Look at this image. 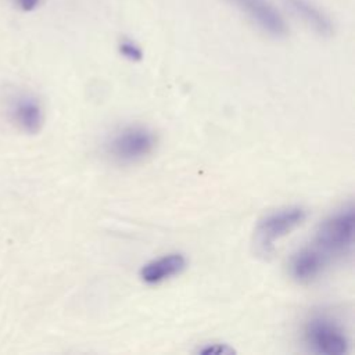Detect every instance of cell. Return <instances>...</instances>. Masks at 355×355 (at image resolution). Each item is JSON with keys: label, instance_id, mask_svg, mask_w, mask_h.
I'll use <instances>...</instances> for the list:
<instances>
[{"label": "cell", "instance_id": "6da1fadb", "mask_svg": "<svg viewBox=\"0 0 355 355\" xmlns=\"http://www.w3.org/2000/svg\"><path fill=\"white\" fill-rule=\"evenodd\" d=\"M354 207L351 204L344 205L320 222L312 244L316 245L329 261L347 257L354 248Z\"/></svg>", "mask_w": 355, "mask_h": 355}, {"label": "cell", "instance_id": "7a4b0ae2", "mask_svg": "<svg viewBox=\"0 0 355 355\" xmlns=\"http://www.w3.org/2000/svg\"><path fill=\"white\" fill-rule=\"evenodd\" d=\"M306 218L302 207H286L266 214L259 219L254 232V248L257 254L268 257L273 252L279 240L290 234Z\"/></svg>", "mask_w": 355, "mask_h": 355}, {"label": "cell", "instance_id": "3957f363", "mask_svg": "<svg viewBox=\"0 0 355 355\" xmlns=\"http://www.w3.org/2000/svg\"><path fill=\"white\" fill-rule=\"evenodd\" d=\"M157 146L154 132L141 125L121 129L108 143V154L121 164H136L148 157Z\"/></svg>", "mask_w": 355, "mask_h": 355}, {"label": "cell", "instance_id": "277c9868", "mask_svg": "<svg viewBox=\"0 0 355 355\" xmlns=\"http://www.w3.org/2000/svg\"><path fill=\"white\" fill-rule=\"evenodd\" d=\"M308 348L319 355H344L349 349V340L343 327L327 316H313L304 329Z\"/></svg>", "mask_w": 355, "mask_h": 355}, {"label": "cell", "instance_id": "5b68a950", "mask_svg": "<svg viewBox=\"0 0 355 355\" xmlns=\"http://www.w3.org/2000/svg\"><path fill=\"white\" fill-rule=\"evenodd\" d=\"M10 119L26 133H37L44 123V110L42 103L32 94L19 93L10 97Z\"/></svg>", "mask_w": 355, "mask_h": 355}, {"label": "cell", "instance_id": "8992f818", "mask_svg": "<svg viewBox=\"0 0 355 355\" xmlns=\"http://www.w3.org/2000/svg\"><path fill=\"white\" fill-rule=\"evenodd\" d=\"M248 18L270 36L282 37L287 35V25L279 11L268 0H230Z\"/></svg>", "mask_w": 355, "mask_h": 355}, {"label": "cell", "instance_id": "52a82bcc", "mask_svg": "<svg viewBox=\"0 0 355 355\" xmlns=\"http://www.w3.org/2000/svg\"><path fill=\"white\" fill-rule=\"evenodd\" d=\"M329 258L313 244L295 251L288 262V273L298 283L315 280L326 268Z\"/></svg>", "mask_w": 355, "mask_h": 355}, {"label": "cell", "instance_id": "ba28073f", "mask_svg": "<svg viewBox=\"0 0 355 355\" xmlns=\"http://www.w3.org/2000/svg\"><path fill=\"white\" fill-rule=\"evenodd\" d=\"M186 266L187 259L183 254L171 252L144 263L139 272V276L143 283L148 286H157L180 275Z\"/></svg>", "mask_w": 355, "mask_h": 355}, {"label": "cell", "instance_id": "9c48e42d", "mask_svg": "<svg viewBox=\"0 0 355 355\" xmlns=\"http://www.w3.org/2000/svg\"><path fill=\"white\" fill-rule=\"evenodd\" d=\"M288 8L298 15L306 25L322 36H330L333 33V24L330 18L309 0H283Z\"/></svg>", "mask_w": 355, "mask_h": 355}, {"label": "cell", "instance_id": "30bf717a", "mask_svg": "<svg viewBox=\"0 0 355 355\" xmlns=\"http://www.w3.org/2000/svg\"><path fill=\"white\" fill-rule=\"evenodd\" d=\"M118 51H119V54L123 57V58H126V60H129V61H132V62H139V61H141L143 60V50H141V47L136 43V42H133L132 39H128V37H123L121 42H119V44H118Z\"/></svg>", "mask_w": 355, "mask_h": 355}, {"label": "cell", "instance_id": "8fae6325", "mask_svg": "<svg viewBox=\"0 0 355 355\" xmlns=\"http://www.w3.org/2000/svg\"><path fill=\"white\" fill-rule=\"evenodd\" d=\"M234 352V348L225 343H207L197 349V354L201 355H232Z\"/></svg>", "mask_w": 355, "mask_h": 355}, {"label": "cell", "instance_id": "7c38bea8", "mask_svg": "<svg viewBox=\"0 0 355 355\" xmlns=\"http://www.w3.org/2000/svg\"><path fill=\"white\" fill-rule=\"evenodd\" d=\"M14 1L17 7L21 8L22 11H32L42 3V0H14Z\"/></svg>", "mask_w": 355, "mask_h": 355}]
</instances>
